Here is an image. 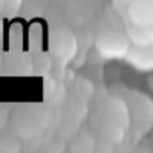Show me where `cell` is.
<instances>
[{
    "label": "cell",
    "instance_id": "11",
    "mask_svg": "<svg viewBox=\"0 0 153 153\" xmlns=\"http://www.w3.org/2000/svg\"><path fill=\"white\" fill-rule=\"evenodd\" d=\"M138 153H152V152H149V150H139Z\"/></svg>",
    "mask_w": 153,
    "mask_h": 153
},
{
    "label": "cell",
    "instance_id": "2",
    "mask_svg": "<svg viewBox=\"0 0 153 153\" xmlns=\"http://www.w3.org/2000/svg\"><path fill=\"white\" fill-rule=\"evenodd\" d=\"M130 112L132 130L136 136L149 133L153 127V100L136 89H123L121 94Z\"/></svg>",
    "mask_w": 153,
    "mask_h": 153
},
{
    "label": "cell",
    "instance_id": "6",
    "mask_svg": "<svg viewBox=\"0 0 153 153\" xmlns=\"http://www.w3.org/2000/svg\"><path fill=\"white\" fill-rule=\"evenodd\" d=\"M126 16L133 29H150L153 28V2L138 0L130 2L126 8Z\"/></svg>",
    "mask_w": 153,
    "mask_h": 153
},
{
    "label": "cell",
    "instance_id": "7",
    "mask_svg": "<svg viewBox=\"0 0 153 153\" xmlns=\"http://www.w3.org/2000/svg\"><path fill=\"white\" fill-rule=\"evenodd\" d=\"M126 60L129 61L136 71L150 72V71H153V48L133 46Z\"/></svg>",
    "mask_w": 153,
    "mask_h": 153
},
{
    "label": "cell",
    "instance_id": "4",
    "mask_svg": "<svg viewBox=\"0 0 153 153\" xmlns=\"http://www.w3.org/2000/svg\"><path fill=\"white\" fill-rule=\"evenodd\" d=\"M48 49L58 63L68 65L78 52V42L72 29L66 26H57L49 32Z\"/></svg>",
    "mask_w": 153,
    "mask_h": 153
},
{
    "label": "cell",
    "instance_id": "8",
    "mask_svg": "<svg viewBox=\"0 0 153 153\" xmlns=\"http://www.w3.org/2000/svg\"><path fill=\"white\" fill-rule=\"evenodd\" d=\"M22 141L16 132H3L0 135V153H20Z\"/></svg>",
    "mask_w": 153,
    "mask_h": 153
},
{
    "label": "cell",
    "instance_id": "13",
    "mask_svg": "<svg viewBox=\"0 0 153 153\" xmlns=\"http://www.w3.org/2000/svg\"><path fill=\"white\" fill-rule=\"evenodd\" d=\"M152 147H153V143H152Z\"/></svg>",
    "mask_w": 153,
    "mask_h": 153
},
{
    "label": "cell",
    "instance_id": "3",
    "mask_svg": "<svg viewBox=\"0 0 153 153\" xmlns=\"http://www.w3.org/2000/svg\"><path fill=\"white\" fill-rule=\"evenodd\" d=\"M95 49L98 55L104 60H123L129 55L132 42L127 32L115 28H107L98 32L95 38Z\"/></svg>",
    "mask_w": 153,
    "mask_h": 153
},
{
    "label": "cell",
    "instance_id": "1",
    "mask_svg": "<svg viewBox=\"0 0 153 153\" xmlns=\"http://www.w3.org/2000/svg\"><path fill=\"white\" fill-rule=\"evenodd\" d=\"M92 127L106 144H120L132 129L130 112L121 95H112L100 103L92 115Z\"/></svg>",
    "mask_w": 153,
    "mask_h": 153
},
{
    "label": "cell",
    "instance_id": "5",
    "mask_svg": "<svg viewBox=\"0 0 153 153\" xmlns=\"http://www.w3.org/2000/svg\"><path fill=\"white\" fill-rule=\"evenodd\" d=\"M51 117L42 107L35 106H25L16 112V133L22 138H32L45 130Z\"/></svg>",
    "mask_w": 153,
    "mask_h": 153
},
{
    "label": "cell",
    "instance_id": "9",
    "mask_svg": "<svg viewBox=\"0 0 153 153\" xmlns=\"http://www.w3.org/2000/svg\"><path fill=\"white\" fill-rule=\"evenodd\" d=\"M71 153H95V139L89 133L80 135L72 143Z\"/></svg>",
    "mask_w": 153,
    "mask_h": 153
},
{
    "label": "cell",
    "instance_id": "10",
    "mask_svg": "<svg viewBox=\"0 0 153 153\" xmlns=\"http://www.w3.org/2000/svg\"><path fill=\"white\" fill-rule=\"evenodd\" d=\"M8 120H9V109L3 104H0V135L5 132Z\"/></svg>",
    "mask_w": 153,
    "mask_h": 153
},
{
    "label": "cell",
    "instance_id": "12",
    "mask_svg": "<svg viewBox=\"0 0 153 153\" xmlns=\"http://www.w3.org/2000/svg\"><path fill=\"white\" fill-rule=\"evenodd\" d=\"M150 86H152V89H153V76H152V80H150Z\"/></svg>",
    "mask_w": 153,
    "mask_h": 153
}]
</instances>
